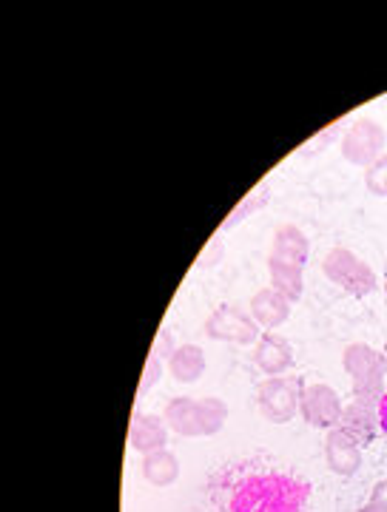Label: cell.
Wrapping results in <instances>:
<instances>
[{
    "label": "cell",
    "mask_w": 387,
    "mask_h": 512,
    "mask_svg": "<svg viewBox=\"0 0 387 512\" xmlns=\"http://www.w3.org/2000/svg\"><path fill=\"white\" fill-rule=\"evenodd\" d=\"M168 441V424L160 416H151V413H137L129 427V444L137 453H157V450H166Z\"/></svg>",
    "instance_id": "obj_11"
},
{
    "label": "cell",
    "mask_w": 387,
    "mask_h": 512,
    "mask_svg": "<svg viewBox=\"0 0 387 512\" xmlns=\"http://www.w3.org/2000/svg\"><path fill=\"white\" fill-rule=\"evenodd\" d=\"M220 259H222V242L220 237H217V239H211V242H208V248L200 254V259H197V268H211V265H217Z\"/></svg>",
    "instance_id": "obj_21"
},
{
    "label": "cell",
    "mask_w": 387,
    "mask_h": 512,
    "mask_svg": "<svg viewBox=\"0 0 387 512\" xmlns=\"http://www.w3.org/2000/svg\"><path fill=\"white\" fill-rule=\"evenodd\" d=\"M385 143V126L376 123V120H370V117H362V120H356L345 131V137H342V154H345L348 163L370 168V165L385 154Z\"/></svg>",
    "instance_id": "obj_4"
},
{
    "label": "cell",
    "mask_w": 387,
    "mask_h": 512,
    "mask_svg": "<svg viewBox=\"0 0 387 512\" xmlns=\"http://www.w3.org/2000/svg\"><path fill=\"white\" fill-rule=\"evenodd\" d=\"M308 254H311L308 237H305L296 225H279L277 234H274V248H271V256L279 259V262H291V265L305 268Z\"/></svg>",
    "instance_id": "obj_14"
},
{
    "label": "cell",
    "mask_w": 387,
    "mask_h": 512,
    "mask_svg": "<svg viewBox=\"0 0 387 512\" xmlns=\"http://www.w3.org/2000/svg\"><path fill=\"white\" fill-rule=\"evenodd\" d=\"M325 458H328V467L336 476H353L359 467H362V447L339 427L328 430V439H325Z\"/></svg>",
    "instance_id": "obj_9"
},
{
    "label": "cell",
    "mask_w": 387,
    "mask_h": 512,
    "mask_svg": "<svg viewBox=\"0 0 387 512\" xmlns=\"http://www.w3.org/2000/svg\"><path fill=\"white\" fill-rule=\"evenodd\" d=\"M379 427H382V433L387 436V393L379 399Z\"/></svg>",
    "instance_id": "obj_24"
},
{
    "label": "cell",
    "mask_w": 387,
    "mask_h": 512,
    "mask_svg": "<svg viewBox=\"0 0 387 512\" xmlns=\"http://www.w3.org/2000/svg\"><path fill=\"white\" fill-rule=\"evenodd\" d=\"M382 356H385V362H387V345H385V350H382Z\"/></svg>",
    "instance_id": "obj_26"
},
{
    "label": "cell",
    "mask_w": 387,
    "mask_h": 512,
    "mask_svg": "<svg viewBox=\"0 0 387 512\" xmlns=\"http://www.w3.org/2000/svg\"><path fill=\"white\" fill-rule=\"evenodd\" d=\"M254 362L265 373V376H282L288 367L294 365V350L288 345V339H282L277 333H265L257 342V353Z\"/></svg>",
    "instance_id": "obj_13"
},
{
    "label": "cell",
    "mask_w": 387,
    "mask_h": 512,
    "mask_svg": "<svg viewBox=\"0 0 387 512\" xmlns=\"http://www.w3.org/2000/svg\"><path fill=\"white\" fill-rule=\"evenodd\" d=\"M376 427H379V399H353L339 419V430H345L359 447H365L376 439Z\"/></svg>",
    "instance_id": "obj_8"
},
{
    "label": "cell",
    "mask_w": 387,
    "mask_h": 512,
    "mask_svg": "<svg viewBox=\"0 0 387 512\" xmlns=\"http://www.w3.org/2000/svg\"><path fill=\"white\" fill-rule=\"evenodd\" d=\"M174 350H177V348L171 345V336H168V330H160V336H157V342H154V348H151V353L163 359V356H171Z\"/></svg>",
    "instance_id": "obj_22"
},
{
    "label": "cell",
    "mask_w": 387,
    "mask_h": 512,
    "mask_svg": "<svg viewBox=\"0 0 387 512\" xmlns=\"http://www.w3.org/2000/svg\"><path fill=\"white\" fill-rule=\"evenodd\" d=\"M268 274H271V288L279 291L285 299L296 302L302 291H305V279H302V268L291 265V262H279V259H268Z\"/></svg>",
    "instance_id": "obj_17"
},
{
    "label": "cell",
    "mask_w": 387,
    "mask_h": 512,
    "mask_svg": "<svg viewBox=\"0 0 387 512\" xmlns=\"http://www.w3.org/2000/svg\"><path fill=\"white\" fill-rule=\"evenodd\" d=\"M311 487L282 473L248 478L237 487L231 512H299L308 501Z\"/></svg>",
    "instance_id": "obj_1"
},
{
    "label": "cell",
    "mask_w": 387,
    "mask_h": 512,
    "mask_svg": "<svg viewBox=\"0 0 387 512\" xmlns=\"http://www.w3.org/2000/svg\"><path fill=\"white\" fill-rule=\"evenodd\" d=\"M262 202H268V188H259V191H254V194L248 197V202H245V205H240V208L231 214V220L225 222V228H231V225H234L237 220H245V217H248L254 208H259Z\"/></svg>",
    "instance_id": "obj_20"
},
{
    "label": "cell",
    "mask_w": 387,
    "mask_h": 512,
    "mask_svg": "<svg viewBox=\"0 0 387 512\" xmlns=\"http://www.w3.org/2000/svg\"><path fill=\"white\" fill-rule=\"evenodd\" d=\"M370 504H376V507H385L387 510V478L385 481H379V484L370 490Z\"/></svg>",
    "instance_id": "obj_23"
},
{
    "label": "cell",
    "mask_w": 387,
    "mask_h": 512,
    "mask_svg": "<svg viewBox=\"0 0 387 512\" xmlns=\"http://www.w3.org/2000/svg\"><path fill=\"white\" fill-rule=\"evenodd\" d=\"M342 399L328 384H308L299 396V413L316 430H333L342 419Z\"/></svg>",
    "instance_id": "obj_6"
},
{
    "label": "cell",
    "mask_w": 387,
    "mask_h": 512,
    "mask_svg": "<svg viewBox=\"0 0 387 512\" xmlns=\"http://www.w3.org/2000/svg\"><path fill=\"white\" fill-rule=\"evenodd\" d=\"M143 478L151 487H171L180 478V458L168 450L143 456Z\"/></svg>",
    "instance_id": "obj_16"
},
{
    "label": "cell",
    "mask_w": 387,
    "mask_h": 512,
    "mask_svg": "<svg viewBox=\"0 0 387 512\" xmlns=\"http://www.w3.org/2000/svg\"><path fill=\"white\" fill-rule=\"evenodd\" d=\"M205 333L217 342H237V345H251L259 342V325L251 313H245L237 305H225L205 319Z\"/></svg>",
    "instance_id": "obj_7"
},
{
    "label": "cell",
    "mask_w": 387,
    "mask_h": 512,
    "mask_svg": "<svg viewBox=\"0 0 387 512\" xmlns=\"http://www.w3.org/2000/svg\"><path fill=\"white\" fill-rule=\"evenodd\" d=\"M168 370L177 382L191 384L205 373V353L197 345H180L168 356Z\"/></svg>",
    "instance_id": "obj_15"
},
{
    "label": "cell",
    "mask_w": 387,
    "mask_h": 512,
    "mask_svg": "<svg viewBox=\"0 0 387 512\" xmlns=\"http://www.w3.org/2000/svg\"><path fill=\"white\" fill-rule=\"evenodd\" d=\"M359 512H387L385 507H376V504H368V507H362Z\"/></svg>",
    "instance_id": "obj_25"
},
{
    "label": "cell",
    "mask_w": 387,
    "mask_h": 512,
    "mask_svg": "<svg viewBox=\"0 0 387 512\" xmlns=\"http://www.w3.org/2000/svg\"><path fill=\"white\" fill-rule=\"evenodd\" d=\"M382 288H385V293H387V276H385V285H382Z\"/></svg>",
    "instance_id": "obj_27"
},
{
    "label": "cell",
    "mask_w": 387,
    "mask_h": 512,
    "mask_svg": "<svg viewBox=\"0 0 387 512\" xmlns=\"http://www.w3.org/2000/svg\"><path fill=\"white\" fill-rule=\"evenodd\" d=\"M160 376H163V359H160V356H154V353H148L146 370H143V379H140V393L151 390L154 384L160 382Z\"/></svg>",
    "instance_id": "obj_19"
},
{
    "label": "cell",
    "mask_w": 387,
    "mask_h": 512,
    "mask_svg": "<svg viewBox=\"0 0 387 512\" xmlns=\"http://www.w3.org/2000/svg\"><path fill=\"white\" fill-rule=\"evenodd\" d=\"M322 271L331 279L333 285H339L345 293L351 296H368L379 288V279L373 274L365 259L348 251V248H333L325 254V262H322Z\"/></svg>",
    "instance_id": "obj_3"
},
{
    "label": "cell",
    "mask_w": 387,
    "mask_h": 512,
    "mask_svg": "<svg viewBox=\"0 0 387 512\" xmlns=\"http://www.w3.org/2000/svg\"><path fill=\"white\" fill-rule=\"evenodd\" d=\"M299 396H302V387H299L296 379L274 376V379L259 384V413L271 421V424H285V421H291L296 416V410H299Z\"/></svg>",
    "instance_id": "obj_5"
},
{
    "label": "cell",
    "mask_w": 387,
    "mask_h": 512,
    "mask_svg": "<svg viewBox=\"0 0 387 512\" xmlns=\"http://www.w3.org/2000/svg\"><path fill=\"white\" fill-rule=\"evenodd\" d=\"M365 185L373 197H387V154H382L370 168H365Z\"/></svg>",
    "instance_id": "obj_18"
},
{
    "label": "cell",
    "mask_w": 387,
    "mask_h": 512,
    "mask_svg": "<svg viewBox=\"0 0 387 512\" xmlns=\"http://www.w3.org/2000/svg\"><path fill=\"white\" fill-rule=\"evenodd\" d=\"M342 365H345V373L351 376L353 396H359V399H382L385 396L382 390H385L387 362L379 350L362 345V342L348 345Z\"/></svg>",
    "instance_id": "obj_2"
},
{
    "label": "cell",
    "mask_w": 387,
    "mask_h": 512,
    "mask_svg": "<svg viewBox=\"0 0 387 512\" xmlns=\"http://www.w3.org/2000/svg\"><path fill=\"white\" fill-rule=\"evenodd\" d=\"M291 299H285L282 293L274 291V288H262L251 296V305H248V313L254 316L259 328H279L282 322H288L291 316Z\"/></svg>",
    "instance_id": "obj_12"
},
{
    "label": "cell",
    "mask_w": 387,
    "mask_h": 512,
    "mask_svg": "<svg viewBox=\"0 0 387 512\" xmlns=\"http://www.w3.org/2000/svg\"><path fill=\"white\" fill-rule=\"evenodd\" d=\"M166 419L168 430H174L177 436H205V419H203V404L197 399H188V396H177L166 404Z\"/></svg>",
    "instance_id": "obj_10"
}]
</instances>
